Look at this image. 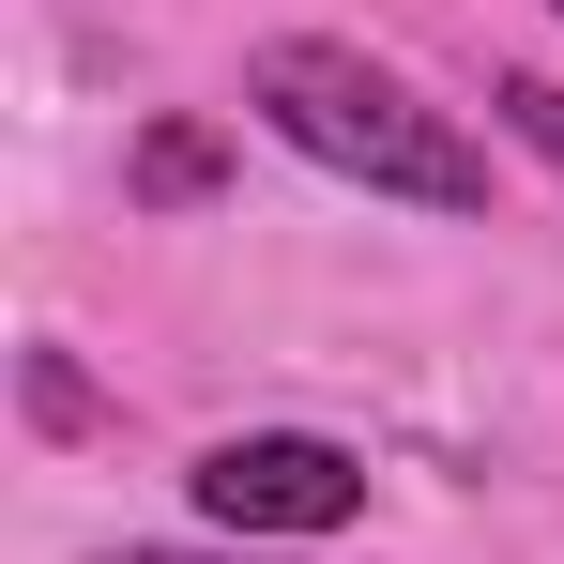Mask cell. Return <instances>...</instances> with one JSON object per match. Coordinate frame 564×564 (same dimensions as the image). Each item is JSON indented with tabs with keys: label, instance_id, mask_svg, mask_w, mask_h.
<instances>
[{
	"label": "cell",
	"instance_id": "obj_1",
	"mask_svg": "<svg viewBox=\"0 0 564 564\" xmlns=\"http://www.w3.org/2000/svg\"><path fill=\"white\" fill-rule=\"evenodd\" d=\"M245 107L275 122L305 169L397 198V214H488V138H473L458 107H427L397 62L336 46V31H275V46H245Z\"/></svg>",
	"mask_w": 564,
	"mask_h": 564
},
{
	"label": "cell",
	"instance_id": "obj_2",
	"mask_svg": "<svg viewBox=\"0 0 564 564\" xmlns=\"http://www.w3.org/2000/svg\"><path fill=\"white\" fill-rule=\"evenodd\" d=\"M198 519L214 534H351L367 519V458L351 443H321V427H229V443H198Z\"/></svg>",
	"mask_w": 564,
	"mask_h": 564
},
{
	"label": "cell",
	"instance_id": "obj_3",
	"mask_svg": "<svg viewBox=\"0 0 564 564\" xmlns=\"http://www.w3.org/2000/svg\"><path fill=\"white\" fill-rule=\"evenodd\" d=\"M214 184H229V138H214V122H153V138L122 153V198H153V214H198Z\"/></svg>",
	"mask_w": 564,
	"mask_h": 564
},
{
	"label": "cell",
	"instance_id": "obj_4",
	"mask_svg": "<svg viewBox=\"0 0 564 564\" xmlns=\"http://www.w3.org/2000/svg\"><path fill=\"white\" fill-rule=\"evenodd\" d=\"M15 397H31V427H46V443H93V427H107V397L62 367V351H31V367H15Z\"/></svg>",
	"mask_w": 564,
	"mask_h": 564
},
{
	"label": "cell",
	"instance_id": "obj_5",
	"mask_svg": "<svg viewBox=\"0 0 564 564\" xmlns=\"http://www.w3.org/2000/svg\"><path fill=\"white\" fill-rule=\"evenodd\" d=\"M488 107H503V138L534 169H564V77H488Z\"/></svg>",
	"mask_w": 564,
	"mask_h": 564
},
{
	"label": "cell",
	"instance_id": "obj_6",
	"mask_svg": "<svg viewBox=\"0 0 564 564\" xmlns=\"http://www.w3.org/2000/svg\"><path fill=\"white\" fill-rule=\"evenodd\" d=\"M107 564H229V550H107ZM245 564H260V550H245Z\"/></svg>",
	"mask_w": 564,
	"mask_h": 564
},
{
	"label": "cell",
	"instance_id": "obj_7",
	"mask_svg": "<svg viewBox=\"0 0 564 564\" xmlns=\"http://www.w3.org/2000/svg\"><path fill=\"white\" fill-rule=\"evenodd\" d=\"M550 15H564V0H550Z\"/></svg>",
	"mask_w": 564,
	"mask_h": 564
}]
</instances>
